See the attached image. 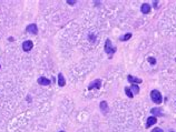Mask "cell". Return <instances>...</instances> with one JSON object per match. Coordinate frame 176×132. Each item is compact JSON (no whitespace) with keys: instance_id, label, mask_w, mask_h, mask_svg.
<instances>
[{"instance_id":"cell-1","label":"cell","mask_w":176,"mask_h":132,"mask_svg":"<svg viewBox=\"0 0 176 132\" xmlns=\"http://www.w3.org/2000/svg\"><path fill=\"white\" fill-rule=\"evenodd\" d=\"M116 47H114L110 39H106V42H105V52L109 56V58H112V56L116 52Z\"/></svg>"},{"instance_id":"cell-2","label":"cell","mask_w":176,"mask_h":132,"mask_svg":"<svg viewBox=\"0 0 176 132\" xmlns=\"http://www.w3.org/2000/svg\"><path fill=\"white\" fill-rule=\"evenodd\" d=\"M150 98L153 100L154 103L156 104H160L162 101H163V97H162V93L158 90H153L150 92Z\"/></svg>"},{"instance_id":"cell-3","label":"cell","mask_w":176,"mask_h":132,"mask_svg":"<svg viewBox=\"0 0 176 132\" xmlns=\"http://www.w3.org/2000/svg\"><path fill=\"white\" fill-rule=\"evenodd\" d=\"M102 87V80L100 79H97V80H94L88 86V90H93V89H100Z\"/></svg>"},{"instance_id":"cell-4","label":"cell","mask_w":176,"mask_h":132,"mask_svg":"<svg viewBox=\"0 0 176 132\" xmlns=\"http://www.w3.org/2000/svg\"><path fill=\"white\" fill-rule=\"evenodd\" d=\"M26 31L28 32V34H31V35H37V34H38L37 26L35 25V23H31V25L27 26V28H26Z\"/></svg>"},{"instance_id":"cell-5","label":"cell","mask_w":176,"mask_h":132,"mask_svg":"<svg viewBox=\"0 0 176 132\" xmlns=\"http://www.w3.org/2000/svg\"><path fill=\"white\" fill-rule=\"evenodd\" d=\"M127 80H128V82H130L132 84H139L143 82V80L140 78H137V77H134V75H128L127 77Z\"/></svg>"},{"instance_id":"cell-6","label":"cell","mask_w":176,"mask_h":132,"mask_svg":"<svg viewBox=\"0 0 176 132\" xmlns=\"http://www.w3.org/2000/svg\"><path fill=\"white\" fill-rule=\"evenodd\" d=\"M32 47H34V43H32L31 40H27L22 43V49L23 51H30L32 49Z\"/></svg>"},{"instance_id":"cell-7","label":"cell","mask_w":176,"mask_h":132,"mask_svg":"<svg viewBox=\"0 0 176 132\" xmlns=\"http://www.w3.org/2000/svg\"><path fill=\"white\" fill-rule=\"evenodd\" d=\"M152 10V7L149 3H143L142 7H140V11L144 13V15H147V13H149Z\"/></svg>"},{"instance_id":"cell-8","label":"cell","mask_w":176,"mask_h":132,"mask_svg":"<svg viewBox=\"0 0 176 132\" xmlns=\"http://www.w3.org/2000/svg\"><path fill=\"white\" fill-rule=\"evenodd\" d=\"M156 122H157V119H156V117H149L148 119H147V121H146V128L148 129V128H150L152 125H154V124H156Z\"/></svg>"},{"instance_id":"cell-9","label":"cell","mask_w":176,"mask_h":132,"mask_svg":"<svg viewBox=\"0 0 176 132\" xmlns=\"http://www.w3.org/2000/svg\"><path fill=\"white\" fill-rule=\"evenodd\" d=\"M37 82L39 83L40 86H48V84L50 83V80L47 79V78H45V77H40V78H38Z\"/></svg>"},{"instance_id":"cell-10","label":"cell","mask_w":176,"mask_h":132,"mask_svg":"<svg viewBox=\"0 0 176 132\" xmlns=\"http://www.w3.org/2000/svg\"><path fill=\"white\" fill-rule=\"evenodd\" d=\"M99 108H100V110H102V112L104 113V114H106V113L108 112V104H107L106 101H102Z\"/></svg>"},{"instance_id":"cell-11","label":"cell","mask_w":176,"mask_h":132,"mask_svg":"<svg viewBox=\"0 0 176 132\" xmlns=\"http://www.w3.org/2000/svg\"><path fill=\"white\" fill-rule=\"evenodd\" d=\"M150 113L153 114V117H156V116H164L163 111L162 109H158V108H153V109L150 110Z\"/></svg>"},{"instance_id":"cell-12","label":"cell","mask_w":176,"mask_h":132,"mask_svg":"<svg viewBox=\"0 0 176 132\" xmlns=\"http://www.w3.org/2000/svg\"><path fill=\"white\" fill-rule=\"evenodd\" d=\"M65 84H66L65 77H64V74L60 72V73L58 74V86H59V87H64Z\"/></svg>"},{"instance_id":"cell-13","label":"cell","mask_w":176,"mask_h":132,"mask_svg":"<svg viewBox=\"0 0 176 132\" xmlns=\"http://www.w3.org/2000/svg\"><path fill=\"white\" fill-rule=\"evenodd\" d=\"M130 90H132L133 94H138L139 93V87L137 86V84H132Z\"/></svg>"},{"instance_id":"cell-14","label":"cell","mask_w":176,"mask_h":132,"mask_svg":"<svg viewBox=\"0 0 176 132\" xmlns=\"http://www.w3.org/2000/svg\"><path fill=\"white\" fill-rule=\"evenodd\" d=\"M130 38H132V34H126L125 36H122L119 40L120 41H127V40H129Z\"/></svg>"},{"instance_id":"cell-15","label":"cell","mask_w":176,"mask_h":132,"mask_svg":"<svg viewBox=\"0 0 176 132\" xmlns=\"http://www.w3.org/2000/svg\"><path fill=\"white\" fill-rule=\"evenodd\" d=\"M125 92H126V96H127L128 98H133V97H134V94H133V92H132V90H130V88L126 87V88H125Z\"/></svg>"},{"instance_id":"cell-16","label":"cell","mask_w":176,"mask_h":132,"mask_svg":"<svg viewBox=\"0 0 176 132\" xmlns=\"http://www.w3.org/2000/svg\"><path fill=\"white\" fill-rule=\"evenodd\" d=\"M147 61H148V62H149L152 65H155V64H156V59L153 58V57H149V58L147 59Z\"/></svg>"},{"instance_id":"cell-17","label":"cell","mask_w":176,"mask_h":132,"mask_svg":"<svg viewBox=\"0 0 176 132\" xmlns=\"http://www.w3.org/2000/svg\"><path fill=\"white\" fill-rule=\"evenodd\" d=\"M152 132H164L163 129H160V128H154L153 130H152Z\"/></svg>"},{"instance_id":"cell-18","label":"cell","mask_w":176,"mask_h":132,"mask_svg":"<svg viewBox=\"0 0 176 132\" xmlns=\"http://www.w3.org/2000/svg\"><path fill=\"white\" fill-rule=\"evenodd\" d=\"M88 37H89V40H90V41H92V42H95V39H94V36H93V35H89Z\"/></svg>"},{"instance_id":"cell-19","label":"cell","mask_w":176,"mask_h":132,"mask_svg":"<svg viewBox=\"0 0 176 132\" xmlns=\"http://www.w3.org/2000/svg\"><path fill=\"white\" fill-rule=\"evenodd\" d=\"M69 4H75L76 3V1H75V0H68V1H67Z\"/></svg>"},{"instance_id":"cell-20","label":"cell","mask_w":176,"mask_h":132,"mask_svg":"<svg viewBox=\"0 0 176 132\" xmlns=\"http://www.w3.org/2000/svg\"><path fill=\"white\" fill-rule=\"evenodd\" d=\"M154 2V7L155 8H157V3H158V1H153Z\"/></svg>"},{"instance_id":"cell-21","label":"cell","mask_w":176,"mask_h":132,"mask_svg":"<svg viewBox=\"0 0 176 132\" xmlns=\"http://www.w3.org/2000/svg\"><path fill=\"white\" fill-rule=\"evenodd\" d=\"M59 132H65V131H59Z\"/></svg>"},{"instance_id":"cell-22","label":"cell","mask_w":176,"mask_h":132,"mask_svg":"<svg viewBox=\"0 0 176 132\" xmlns=\"http://www.w3.org/2000/svg\"><path fill=\"white\" fill-rule=\"evenodd\" d=\"M170 132H174V131H170Z\"/></svg>"}]
</instances>
